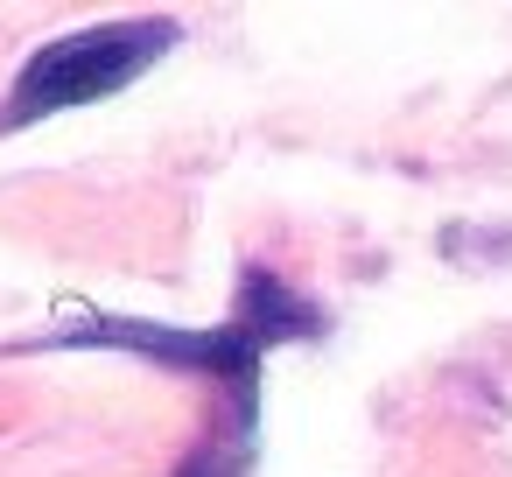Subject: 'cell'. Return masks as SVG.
I'll return each instance as SVG.
<instances>
[{
  "label": "cell",
  "mask_w": 512,
  "mask_h": 477,
  "mask_svg": "<svg viewBox=\"0 0 512 477\" xmlns=\"http://www.w3.org/2000/svg\"><path fill=\"white\" fill-rule=\"evenodd\" d=\"M169 50V22H134V29H78L50 50H36L15 78V99L0 113V127H22V120H43V113H64V106H85V99H106L120 85H134L155 57Z\"/></svg>",
  "instance_id": "1"
}]
</instances>
